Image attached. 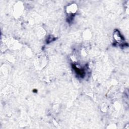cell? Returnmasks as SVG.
Here are the masks:
<instances>
[{"instance_id": "6da1fadb", "label": "cell", "mask_w": 129, "mask_h": 129, "mask_svg": "<svg viewBox=\"0 0 129 129\" xmlns=\"http://www.w3.org/2000/svg\"><path fill=\"white\" fill-rule=\"evenodd\" d=\"M114 38L116 40V41L117 42H122L123 40V38L121 36V35L120 34L119 32H118L117 30H116L114 31L113 34Z\"/></svg>"}]
</instances>
